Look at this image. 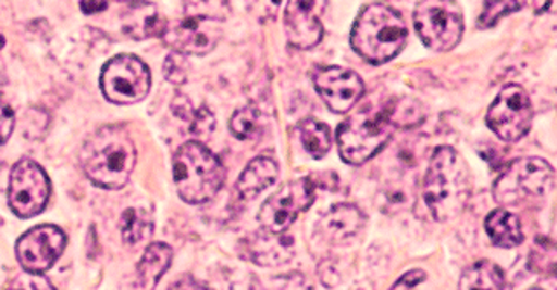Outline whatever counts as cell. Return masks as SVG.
I'll return each mask as SVG.
<instances>
[{
	"label": "cell",
	"instance_id": "cell-36",
	"mask_svg": "<svg viewBox=\"0 0 557 290\" xmlns=\"http://www.w3.org/2000/svg\"><path fill=\"white\" fill-rule=\"evenodd\" d=\"M170 290H209L208 287L202 286V283L197 282L191 277H183L180 278L178 282H174L173 286L170 287Z\"/></svg>",
	"mask_w": 557,
	"mask_h": 290
},
{
	"label": "cell",
	"instance_id": "cell-12",
	"mask_svg": "<svg viewBox=\"0 0 557 290\" xmlns=\"http://www.w3.org/2000/svg\"><path fill=\"white\" fill-rule=\"evenodd\" d=\"M315 200V185L312 179L300 178L286 182L274 196L265 200L258 213L261 228L269 231H286L296 217L305 213Z\"/></svg>",
	"mask_w": 557,
	"mask_h": 290
},
{
	"label": "cell",
	"instance_id": "cell-10",
	"mask_svg": "<svg viewBox=\"0 0 557 290\" xmlns=\"http://www.w3.org/2000/svg\"><path fill=\"white\" fill-rule=\"evenodd\" d=\"M51 182L48 174L30 159H22L14 165L9 178V207L22 219L39 216L49 202Z\"/></svg>",
	"mask_w": 557,
	"mask_h": 290
},
{
	"label": "cell",
	"instance_id": "cell-22",
	"mask_svg": "<svg viewBox=\"0 0 557 290\" xmlns=\"http://www.w3.org/2000/svg\"><path fill=\"white\" fill-rule=\"evenodd\" d=\"M458 290H512V287L495 263L479 261L461 274Z\"/></svg>",
	"mask_w": 557,
	"mask_h": 290
},
{
	"label": "cell",
	"instance_id": "cell-18",
	"mask_svg": "<svg viewBox=\"0 0 557 290\" xmlns=\"http://www.w3.org/2000/svg\"><path fill=\"white\" fill-rule=\"evenodd\" d=\"M121 23L124 34L133 40L161 37L165 28L164 17L152 2H127Z\"/></svg>",
	"mask_w": 557,
	"mask_h": 290
},
{
	"label": "cell",
	"instance_id": "cell-7",
	"mask_svg": "<svg viewBox=\"0 0 557 290\" xmlns=\"http://www.w3.org/2000/svg\"><path fill=\"white\" fill-rule=\"evenodd\" d=\"M554 176L556 173L553 165L544 159H536V156L518 159L507 165L500 178L496 179L493 197L496 204L504 207L528 204L533 200L547 197L553 191Z\"/></svg>",
	"mask_w": 557,
	"mask_h": 290
},
{
	"label": "cell",
	"instance_id": "cell-34",
	"mask_svg": "<svg viewBox=\"0 0 557 290\" xmlns=\"http://www.w3.org/2000/svg\"><path fill=\"white\" fill-rule=\"evenodd\" d=\"M425 272H422V269H411L408 274L403 275L391 290H411L418 283L425 282Z\"/></svg>",
	"mask_w": 557,
	"mask_h": 290
},
{
	"label": "cell",
	"instance_id": "cell-35",
	"mask_svg": "<svg viewBox=\"0 0 557 290\" xmlns=\"http://www.w3.org/2000/svg\"><path fill=\"white\" fill-rule=\"evenodd\" d=\"M319 277H321L322 283L326 286L327 278H333V286H338L339 277L336 274V268L333 263L326 261V263H322V266H319Z\"/></svg>",
	"mask_w": 557,
	"mask_h": 290
},
{
	"label": "cell",
	"instance_id": "cell-6",
	"mask_svg": "<svg viewBox=\"0 0 557 290\" xmlns=\"http://www.w3.org/2000/svg\"><path fill=\"white\" fill-rule=\"evenodd\" d=\"M394 124L387 109H364L354 113L338 127V143L342 161L350 165H362L371 161L388 143L394 135Z\"/></svg>",
	"mask_w": 557,
	"mask_h": 290
},
{
	"label": "cell",
	"instance_id": "cell-11",
	"mask_svg": "<svg viewBox=\"0 0 557 290\" xmlns=\"http://www.w3.org/2000/svg\"><path fill=\"white\" fill-rule=\"evenodd\" d=\"M531 121H533V106H531L530 96L516 84L502 89L486 115L490 129L509 143L519 141L528 135Z\"/></svg>",
	"mask_w": 557,
	"mask_h": 290
},
{
	"label": "cell",
	"instance_id": "cell-21",
	"mask_svg": "<svg viewBox=\"0 0 557 290\" xmlns=\"http://www.w3.org/2000/svg\"><path fill=\"white\" fill-rule=\"evenodd\" d=\"M484 228L493 243L502 249L518 248L524 240L519 217L509 213L507 209H495L493 213H490L484 222Z\"/></svg>",
	"mask_w": 557,
	"mask_h": 290
},
{
	"label": "cell",
	"instance_id": "cell-27",
	"mask_svg": "<svg viewBox=\"0 0 557 290\" xmlns=\"http://www.w3.org/2000/svg\"><path fill=\"white\" fill-rule=\"evenodd\" d=\"M388 117L394 127H413L423 121V110L413 100H400L388 104Z\"/></svg>",
	"mask_w": 557,
	"mask_h": 290
},
{
	"label": "cell",
	"instance_id": "cell-23",
	"mask_svg": "<svg viewBox=\"0 0 557 290\" xmlns=\"http://www.w3.org/2000/svg\"><path fill=\"white\" fill-rule=\"evenodd\" d=\"M171 109H173L176 117L188 122L191 135L197 136V138H208L216 126V118H214L211 110L206 109V106L194 109V104L187 96L176 94L173 103H171Z\"/></svg>",
	"mask_w": 557,
	"mask_h": 290
},
{
	"label": "cell",
	"instance_id": "cell-20",
	"mask_svg": "<svg viewBox=\"0 0 557 290\" xmlns=\"http://www.w3.org/2000/svg\"><path fill=\"white\" fill-rule=\"evenodd\" d=\"M173 261V249L168 243H152L148 245L144 257L136 268L135 290H153L161 280L162 275L170 269Z\"/></svg>",
	"mask_w": 557,
	"mask_h": 290
},
{
	"label": "cell",
	"instance_id": "cell-33",
	"mask_svg": "<svg viewBox=\"0 0 557 290\" xmlns=\"http://www.w3.org/2000/svg\"><path fill=\"white\" fill-rule=\"evenodd\" d=\"M14 124V112L2 98H0V144H4L11 135H13Z\"/></svg>",
	"mask_w": 557,
	"mask_h": 290
},
{
	"label": "cell",
	"instance_id": "cell-3",
	"mask_svg": "<svg viewBox=\"0 0 557 290\" xmlns=\"http://www.w3.org/2000/svg\"><path fill=\"white\" fill-rule=\"evenodd\" d=\"M408 28L396 9L387 4H370L357 16L350 35L354 51L371 65H383L403 51Z\"/></svg>",
	"mask_w": 557,
	"mask_h": 290
},
{
	"label": "cell",
	"instance_id": "cell-15",
	"mask_svg": "<svg viewBox=\"0 0 557 290\" xmlns=\"http://www.w3.org/2000/svg\"><path fill=\"white\" fill-rule=\"evenodd\" d=\"M246 260L258 266L286 265L295 257V239L286 231H269L261 228L240 243Z\"/></svg>",
	"mask_w": 557,
	"mask_h": 290
},
{
	"label": "cell",
	"instance_id": "cell-1",
	"mask_svg": "<svg viewBox=\"0 0 557 290\" xmlns=\"http://www.w3.org/2000/svg\"><path fill=\"white\" fill-rule=\"evenodd\" d=\"M81 165L96 187L104 190L126 187L136 165V147L129 130L119 124L100 127L86 139Z\"/></svg>",
	"mask_w": 557,
	"mask_h": 290
},
{
	"label": "cell",
	"instance_id": "cell-39",
	"mask_svg": "<svg viewBox=\"0 0 557 290\" xmlns=\"http://www.w3.org/2000/svg\"><path fill=\"white\" fill-rule=\"evenodd\" d=\"M530 290H544V289H539V287H533V289H530Z\"/></svg>",
	"mask_w": 557,
	"mask_h": 290
},
{
	"label": "cell",
	"instance_id": "cell-25",
	"mask_svg": "<svg viewBox=\"0 0 557 290\" xmlns=\"http://www.w3.org/2000/svg\"><path fill=\"white\" fill-rule=\"evenodd\" d=\"M298 133H300L301 144L313 159H322L330 152L333 138H331L330 127L324 122L305 118L298 124Z\"/></svg>",
	"mask_w": 557,
	"mask_h": 290
},
{
	"label": "cell",
	"instance_id": "cell-8",
	"mask_svg": "<svg viewBox=\"0 0 557 290\" xmlns=\"http://www.w3.org/2000/svg\"><path fill=\"white\" fill-rule=\"evenodd\" d=\"M414 28L426 48L448 52L463 37V16L460 5L449 0H425L414 5Z\"/></svg>",
	"mask_w": 557,
	"mask_h": 290
},
{
	"label": "cell",
	"instance_id": "cell-16",
	"mask_svg": "<svg viewBox=\"0 0 557 290\" xmlns=\"http://www.w3.org/2000/svg\"><path fill=\"white\" fill-rule=\"evenodd\" d=\"M324 5V2H287L284 28L293 48L312 49L321 42L322 23L318 9Z\"/></svg>",
	"mask_w": 557,
	"mask_h": 290
},
{
	"label": "cell",
	"instance_id": "cell-32",
	"mask_svg": "<svg viewBox=\"0 0 557 290\" xmlns=\"http://www.w3.org/2000/svg\"><path fill=\"white\" fill-rule=\"evenodd\" d=\"M5 290H57L48 278L40 274H32V272H23L11 280Z\"/></svg>",
	"mask_w": 557,
	"mask_h": 290
},
{
	"label": "cell",
	"instance_id": "cell-17",
	"mask_svg": "<svg viewBox=\"0 0 557 290\" xmlns=\"http://www.w3.org/2000/svg\"><path fill=\"white\" fill-rule=\"evenodd\" d=\"M366 217L361 209L352 204H338L319 217L318 234L330 243H344L354 239L364 226Z\"/></svg>",
	"mask_w": 557,
	"mask_h": 290
},
{
	"label": "cell",
	"instance_id": "cell-29",
	"mask_svg": "<svg viewBox=\"0 0 557 290\" xmlns=\"http://www.w3.org/2000/svg\"><path fill=\"white\" fill-rule=\"evenodd\" d=\"M522 5H524L522 2H486V4H484L483 14L479 17L478 25L481 26V28H490V26L498 23L502 16L516 13Z\"/></svg>",
	"mask_w": 557,
	"mask_h": 290
},
{
	"label": "cell",
	"instance_id": "cell-26",
	"mask_svg": "<svg viewBox=\"0 0 557 290\" xmlns=\"http://www.w3.org/2000/svg\"><path fill=\"white\" fill-rule=\"evenodd\" d=\"M231 130L235 138L248 141V139H257L263 130V118H261L260 110L257 106H244L237 110L231 118Z\"/></svg>",
	"mask_w": 557,
	"mask_h": 290
},
{
	"label": "cell",
	"instance_id": "cell-13",
	"mask_svg": "<svg viewBox=\"0 0 557 290\" xmlns=\"http://www.w3.org/2000/svg\"><path fill=\"white\" fill-rule=\"evenodd\" d=\"M65 231L54 225L35 226L26 231L16 243L17 261L25 272L44 274L48 272L65 251Z\"/></svg>",
	"mask_w": 557,
	"mask_h": 290
},
{
	"label": "cell",
	"instance_id": "cell-9",
	"mask_svg": "<svg viewBox=\"0 0 557 290\" xmlns=\"http://www.w3.org/2000/svg\"><path fill=\"white\" fill-rule=\"evenodd\" d=\"M150 86H152L150 68L133 54L112 58L101 70V92L110 103H139L147 98Z\"/></svg>",
	"mask_w": 557,
	"mask_h": 290
},
{
	"label": "cell",
	"instance_id": "cell-28",
	"mask_svg": "<svg viewBox=\"0 0 557 290\" xmlns=\"http://www.w3.org/2000/svg\"><path fill=\"white\" fill-rule=\"evenodd\" d=\"M528 261L535 274L553 275L556 269V245L548 239L539 240L531 249Z\"/></svg>",
	"mask_w": 557,
	"mask_h": 290
},
{
	"label": "cell",
	"instance_id": "cell-38",
	"mask_svg": "<svg viewBox=\"0 0 557 290\" xmlns=\"http://www.w3.org/2000/svg\"><path fill=\"white\" fill-rule=\"evenodd\" d=\"M107 8H109V4H107V2H83V4H81L83 13L86 14L101 13V11H104V9Z\"/></svg>",
	"mask_w": 557,
	"mask_h": 290
},
{
	"label": "cell",
	"instance_id": "cell-24",
	"mask_svg": "<svg viewBox=\"0 0 557 290\" xmlns=\"http://www.w3.org/2000/svg\"><path fill=\"white\" fill-rule=\"evenodd\" d=\"M122 240L127 245H138L147 240L153 231L152 214L145 209L131 207L122 214L121 223Z\"/></svg>",
	"mask_w": 557,
	"mask_h": 290
},
{
	"label": "cell",
	"instance_id": "cell-5",
	"mask_svg": "<svg viewBox=\"0 0 557 290\" xmlns=\"http://www.w3.org/2000/svg\"><path fill=\"white\" fill-rule=\"evenodd\" d=\"M225 167L208 147L188 141L173 156L174 187L187 204H206L225 182Z\"/></svg>",
	"mask_w": 557,
	"mask_h": 290
},
{
	"label": "cell",
	"instance_id": "cell-37",
	"mask_svg": "<svg viewBox=\"0 0 557 290\" xmlns=\"http://www.w3.org/2000/svg\"><path fill=\"white\" fill-rule=\"evenodd\" d=\"M232 290H261L260 278L251 275V277L244 278V280L235 282L234 286H232Z\"/></svg>",
	"mask_w": 557,
	"mask_h": 290
},
{
	"label": "cell",
	"instance_id": "cell-2",
	"mask_svg": "<svg viewBox=\"0 0 557 290\" xmlns=\"http://www.w3.org/2000/svg\"><path fill=\"white\" fill-rule=\"evenodd\" d=\"M470 199L467 164L451 147L435 148L423 179V200L435 222H453Z\"/></svg>",
	"mask_w": 557,
	"mask_h": 290
},
{
	"label": "cell",
	"instance_id": "cell-14",
	"mask_svg": "<svg viewBox=\"0 0 557 290\" xmlns=\"http://www.w3.org/2000/svg\"><path fill=\"white\" fill-rule=\"evenodd\" d=\"M313 86L333 113H347L364 94L362 78L344 66L319 68L313 74Z\"/></svg>",
	"mask_w": 557,
	"mask_h": 290
},
{
	"label": "cell",
	"instance_id": "cell-31",
	"mask_svg": "<svg viewBox=\"0 0 557 290\" xmlns=\"http://www.w3.org/2000/svg\"><path fill=\"white\" fill-rule=\"evenodd\" d=\"M261 290H309V282L301 274H287L281 277H272L261 282Z\"/></svg>",
	"mask_w": 557,
	"mask_h": 290
},
{
	"label": "cell",
	"instance_id": "cell-19",
	"mask_svg": "<svg viewBox=\"0 0 557 290\" xmlns=\"http://www.w3.org/2000/svg\"><path fill=\"white\" fill-rule=\"evenodd\" d=\"M278 178V165L270 156H257L246 165L235 185L237 196L243 200H251L260 196L261 191L272 187Z\"/></svg>",
	"mask_w": 557,
	"mask_h": 290
},
{
	"label": "cell",
	"instance_id": "cell-4",
	"mask_svg": "<svg viewBox=\"0 0 557 290\" xmlns=\"http://www.w3.org/2000/svg\"><path fill=\"white\" fill-rule=\"evenodd\" d=\"M228 9L226 2H185L183 16L165 23L162 40L183 56H206L222 40V23Z\"/></svg>",
	"mask_w": 557,
	"mask_h": 290
},
{
	"label": "cell",
	"instance_id": "cell-30",
	"mask_svg": "<svg viewBox=\"0 0 557 290\" xmlns=\"http://www.w3.org/2000/svg\"><path fill=\"white\" fill-rule=\"evenodd\" d=\"M164 77L174 86H182L187 83L188 61L180 52H171L164 61Z\"/></svg>",
	"mask_w": 557,
	"mask_h": 290
}]
</instances>
